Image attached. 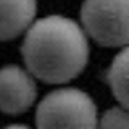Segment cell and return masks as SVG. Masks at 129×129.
<instances>
[{"instance_id": "cell-1", "label": "cell", "mask_w": 129, "mask_h": 129, "mask_svg": "<svg viewBox=\"0 0 129 129\" xmlns=\"http://www.w3.org/2000/svg\"><path fill=\"white\" fill-rule=\"evenodd\" d=\"M21 53L32 76L48 84H61L84 71L89 44L78 23L53 15L27 27Z\"/></svg>"}, {"instance_id": "cell-2", "label": "cell", "mask_w": 129, "mask_h": 129, "mask_svg": "<svg viewBox=\"0 0 129 129\" xmlns=\"http://www.w3.org/2000/svg\"><path fill=\"white\" fill-rule=\"evenodd\" d=\"M97 121L94 100L74 87L47 94L36 111L37 129H97Z\"/></svg>"}, {"instance_id": "cell-3", "label": "cell", "mask_w": 129, "mask_h": 129, "mask_svg": "<svg viewBox=\"0 0 129 129\" xmlns=\"http://www.w3.org/2000/svg\"><path fill=\"white\" fill-rule=\"evenodd\" d=\"M81 21L99 45H129V0H84Z\"/></svg>"}, {"instance_id": "cell-4", "label": "cell", "mask_w": 129, "mask_h": 129, "mask_svg": "<svg viewBox=\"0 0 129 129\" xmlns=\"http://www.w3.org/2000/svg\"><path fill=\"white\" fill-rule=\"evenodd\" d=\"M37 95L32 74L16 64L0 68V111L8 115L24 113Z\"/></svg>"}, {"instance_id": "cell-5", "label": "cell", "mask_w": 129, "mask_h": 129, "mask_svg": "<svg viewBox=\"0 0 129 129\" xmlns=\"http://www.w3.org/2000/svg\"><path fill=\"white\" fill-rule=\"evenodd\" d=\"M36 10V0H0V40H11L27 31Z\"/></svg>"}, {"instance_id": "cell-6", "label": "cell", "mask_w": 129, "mask_h": 129, "mask_svg": "<svg viewBox=\"0 0 129 129\" xmlns=\"http://www.w3.org/2000/svg\"><path fill=\"white\" fill-rule=\"evenodd\" d=\"M107 78L116 100L123 107L129 108V45H124L115 56Z\"/></svg>"}, {"instance_id": "cell-7", "label": "cell", "mask_w": 129, "mask_h": 129, "mask_svg": "<svg viewBox=\"0 0 129 129\" xmlns=\"http://www.w3.org/2000/svg\"><path fill=\"white\" fill-rule=\"evenodd\" d=\"M97 129H129V108H110L97 121Z\"/></svg>"}, {"instance_id": "cell-8", "label": "cell", "mask_w": 129, "mask_h": 129, "mask_svg": "<svg viewBox=\"0 0 129 129\" xmlns=\"http://www.w3.org/2000/svg\"><path fill=\"white\" fill-rule=\"evenodd\" d=\"M3 129H31L29 126H24V124H11V126H7Z\"/></svg>"}]
</instances>
